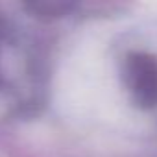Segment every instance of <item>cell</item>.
Returning <instances> with one entry per match:
<instances>
[{
	"label": "cell",
	"mask_w": 157,
	"mask_h": 157,
	"mask_svg": "<svg viewBox=\"0 0 157 157\" xmlns=\"http://www.w3.org/2000/svg\"><path fill=\"white\" fill-rule=\"evenodd\" d=\"M131 72L137 98L144 104L157 102V65L148 57H140L131 63Z\"/></svg>",
	"instance_id": "cell-1"
}]
</instances>
